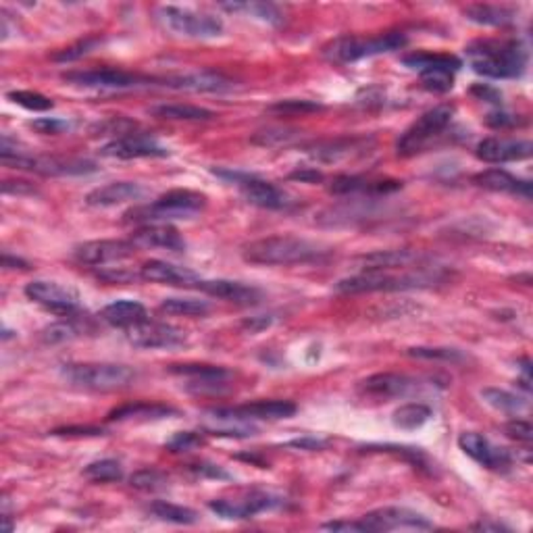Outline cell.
Instances as JSON below:
<instances>
[{"label": "cell", "mask_w": 533, "mask_h": 533, "mask_svg": "<svg viewBox=\"0 0 533 533\" xmlns=\"http://www.w3.org/2000/svg\"><path fill=\"white\" fill-rule=\"evenodd\" d=\"M202 444H205L202 433L179 431V433H175L171 440H167L165 448L170 452H192V451H196V448H200Z\"/></svg>", "instance_id": "obj_47"}, {"label": "cell", "mask_w": 533, "mask_h": 533, "mask_svg": "<svg viewBox=\"0 0 533 533\" xmlns=\"http://www.w3.org/2000/svg\"><path fill=\"white\" fill-rule=\"evenodd\" d=\"M207 207V196L192 190H171L150 205L130 208L123 219L130 223H144V226H157L173 219H190Z\"/></svg>", "instance_id": "obj_4"}, {"label": "cell", "mask_w": 533, "mask_h": 533, "mask_svg": "<svg viewBox=\"0 0 533 533\" xmlns=\"http://www.w3.org/2000/svg\"><path fill=\"white\" fill-rule=\"evenodd\" d=\"M321 528L327 529V531H356V533H363V525H361L359 518H356V521H332V523L321 525Z\"/></svg>", "instance_id": "obj_55"}, {"label": "cell", "mask_w": 533, "mask_h": 533, "mask_svg": "<svg viewBox=\"0 0 533 533\" xmlns=\"http://www.w3.org/2000/svg\"><path fill=\"white\" fill-rule=\"evenodd\" d=\"M3 266H5V269H27V263L21 261V258H15V257L6 255V252H5Z\"/></svg>", "instance_id": "obj_57"}, {"label": "cell", "mask_w": 533, "mask_h": 533, "mask_svg": "<svg viewBox=\"0 0 533 533\" xmlns=\"http://www.w3.org/2000/svg\"><path fill=\"white\" fill-rule=\"evenodd\" d=\"M296 412V404L290 400H257V402L236 406V409L210 411L215 421H279Z\"/></svg>", "instance_id": "obj_13"}, {"label": "cell", "mask_w": 533, "mask_h": 533, "mask_svg": "<svg viewBox=\"0 0 533 533\" xmlns=\"http://www.w3.org/2000/svg\"><path fill=\"white\" fill-rule=\"evenodd\" d=\"M32 130H36L42 136H59L65 130H69V123L57 117H42L30 123Z\"/></svg>", "instance_id": "obj_49"}, {"label": "cell", "mask_w": 533, "mask_h": 533, "mask_svg": "<svg viewBox=\"0 0 533 533\" xmlns=\"http://www.w3.org/2000/svg\"><path fill=\"white\" fill-rule=\"evenodd\" d=\"M98 44H101V38H86V40L77 42V44H73V46H67V48H63V51L54 53L53 54V61L54 63H72V61H77V59L86 57L88 53H92Z\"/></svg>", "instance_id": "obj_45"}, {"label": "cell", "mask_w": 533, "mask_h": 533, "mask_svg": "<svg viewBox=\"0 0 533 533\" xmlns=\"http://www.w3.org/2000/svg\"><path fill=\"white\" fill-rule=\"evenodd\" d=\"M190 471L199 477H219V480H229V475L223 471L221 467L210 465V462H196V465H190Z\"/></svg>", "instance_id": "obj_53"}, {"label": "cell", "mask_w": 533, "mask_h": 533, "mask_svg": "<svg viewBox=\"0 0 533 533\" xmlns=\"http://www.w3.org/2000/svg\"><path fill=\"white\" fill-rule=\"evenodd\" d=\"M430 419H431L430 406L421 402H409L394 411V415H392V423L400 427V430L411 431V430H419V427H423Z\"/></svg>", "instance_id": "obj_35"}, {"label": "cell", "mask_w": 533, "mask_h": 533, "mask_svg": "<svg viewBox=\"0 0 533 533\" xmlns=\"http://www.w3.org/2000/svg\"><path fill=\"white\" fill-rule=\"evenodd\" d=\"M444 277L436 271H427L421 266L419 271L392 276L390 271H361L359 276L340 279L334 290L338 294H371V292H398L415 290V287H431Z\"/></svg>", "instance_id": "obj_3"}, {"label": "cell", "mask_w": 533, "mask_h": 533, "mask_svg": "<svg viewBox=\"0 0 533 533\" xmlns=\"http://www.w3.org/2000/svg\"><path fill=\"white\" fill-rule=\"evenodd\" d=\"M324 107L317 102L311 101H298V98H290V101H279L271 104L269 111L277 115H305V113H315V111H321Z\"/></svg>", "instance_id": "obj_46"}, {"label": "cell", "mask_w": 533, "mask_h": 533, "mask_svg": "<svg viewBox=\"0 0 533 533\" xmlns=\"http://www.w3.org/2000/svg\"><path fill=\"white\" fill-rule=\"evenodd\" d=\"M325 255L327 250L324 247L296 236L261 237V240L250 242L242 248L244 261L252 265H265V266L313 263V261H319V258Z\"/></svg>", "instance_id": "obj_2"}, {"label": "cell", "mask_w": 533, "mask_h": 533, "mask_svg": "<svg viewBox=\"0 0 533 533\" xmlns=\"http://www.w3.org/2000/svg\"><path fill=\"white\" fill-rule=\"evenodd\" d=\"M130 240L136 244L138 248H163L171 252L186 250L184 237L179 236V231L167 226V223H157V226H144L138 231H133Z\"/></svg>", "instance_id": "obj_26"}, {"label": "cell", "mask_w": 533, "mask_h": 533, "mask_svg": "<svg viewBox=\"0 0 533 533\" xmlns=\"http://www.w3.org/2000/svg\"><path fill=\"white\" fill-rule=\"evenodd\" d=\"M409 356H412V359H421V361H444V363H459L465 359V356L454 348H425V346L411 348Z\"/></svg>", "instance_id": "obj_44"}, {"label": "cell", "mask_w": 533, "mask_h": 533, "mask_svg": "<svg viewBox=\"0 0 533 533\" xmlns=\"http://www.w3.org/2000/svg\"><path fill=\"white\" fill-rule=\"evenodd\" d=\"M269 324H271L269 319H252V321H247V324H244V327L250 329V332H257V329H263V327H266Z\"/></svg>", "instance_id": "obj_59"}, {"label": "cell", "mask_w": 533, "mask_h": 533, "mask_svg": "<svg viewBox=\"0 0 533 533\" xmlns=\"http://www.w3.org/2000/svg\"><path fill=\"white\" fill-rule=\"evenodd\" d=\"M290 179L305 181V184H317V181L324 179V173L317 171V170H311V167H305V170L290 173Z\"/></svg>", "instance_id": "obj_54"}, {"label": "cell", "mask_w": 533, "mask_h": 533, "mask_svg": "<svg viewBox=\"0 0 533 533\" xmlns=\"http://www.w3.org/2000/svg\"><path fill=\"white\" fill-rule=\"evenodd\" d=\"M217 175L226 178L229 181L240 188V192L244 194L250 205L261 207V208H269V210H282L292 205L290 196H287L284 190H279L276 184L271 181H265L257 175H248V173H237V171H221L217 170Z\"/></svg>", "instance_id": "obj_11"}, {"label": "cell", "mask_w": 533, "mask_h": 533, "mask_svg": "<svg viewBox=\"0 0 533 533\" xmlns=\"http://www.w3.org/2000/svg\"><path fill=\"white\" fill-rule=\"evenodd\" d=\"M157 17L167 30L184 38H217L223 34V21L208 13H199L181 6H160Z\"/></svg>", "instance_id": "obj_8"}, {"label": "cell", "mask_w": 533, "mask_h": 533, "mask_svg": "<svg viewBox=\"0 0 533 533\" xmlns=\"http://www.w3.org/2000/svg\"><path fill=\"white\" fill-rule=\"evenodd\" d=\"M460 451L471 457L475 462H480L481 467L489 469V471H507L510 467V454L504 448L494 446L488 438H483L481 433L465 431L459 438Z\"/></svg>", "instance_id": "obj_19"}, {"label": "cell", "mask_w": 533, "mask_h": 533, "mask_svg": "<svg viewBox=\"0 0 533 533\" xmlns=\"http://www.w3.org/2000/svg\"><path fill=\"white\" fill-rule=\"evenodd\" d=\"M25 296L34 300L36 305L44 306L46 311L61 315V317H73L80 311V296H77V292L57 282H44V279L30 282L25 286Z\"/></svg>", "instance_id": "obj_12"}, {"label": "cell", "mask_w": 533, "mask_h": 533, "mask_svg": "<svg viewBox=\"0 0 533 533\" xmlns=\"http://www.w3.org/2000/svg\"><path fill=\"white\" fill-rule=\"evenodd\" d=\"M83 477H88V480L94 483H111L121 480L123 469L113 459H102L90 462V465L83 469Z\"/></svg>", "instance_id": "obj_39"}, {"label": "cell", "mask_w": 533, "mask_h": 533, "mask_svg": "<svg viewBox=\"0 0 533 533\" xmlns=\"http://www.w3.org/2000/svg\"><path fill=\"white\" fill-rule=\"evenodd\" d=\"M402 188L396 179H367L359 175H340L329 184V192L338 196L348 194H367V196H385Z\"/></svg>", "instance_id": "obj_25"}, {"label": "cell", "mask_w": 533, "mask_h": 533, "mask_svg": "<svg viewBox=\"0 0 533 533\" xmlns=\"http://www.w3.org/2000/svg\"><path fill=\"white\" fill-rule=\"evenodd\" d=\"M61 375L75 388L92 392H117L136 382V371L117 363H69L63 364Z\"/></svg>", "instance_id": "obj_5"}, {"label": "cell", "mask_w": 533, "mask_h": 533, "mask_svg": "<svg viewBox=\"0 0 533 533\" xmlns=\"http://www.w3.org/2000/svg\"><path fill=\"white\" fill-rule=\"evenodd\" d=\"M473 181L480 188H486V190L521 196V199H525V200L531 199V181L518 179V178H515L513 173H509L504 170L481 171V173L475 175Z\"/></svg>", "instance_id": "obj_28"}, {"label": "cell", "mask_w": 533, "mask_h": 533, "mask_svg": "<svg viewBox=\"0 0 533 533\" xmlns=\"http://www.w3.org/2000/svg\"><path fill=\"white\" fill-rule=\"evenodd\" d=\"M53 436H67V438L104 436V431L98 430V427H65V430H54Z\"/></svg>", "instance_id": "obj_52"}, {"label": "cell", "mask_w": 533, "mask_h": 533, "mask_svg": "<svg viewBox=\"0 0 533 533\" xmlns=\"http://www.w3.org/2000/svg\"><path fill=\"white\" fill-rule=\"evenodd\" d=\"M404 65L415 69L421 75V83L425 90L436 94H444L454 86V73L462 67V63L452 54H431L415 53L404 57Z\"/></svg>", "instance_id": "obj_9"}, {"label": "cell", "mask_w": 533, "mask_h": 533, "mask_svg": "<svg viewBox=\"0 0 533 533\" xmlns=\"http://www.w3.org/2000/svg\"><path fill=\"white\" fill-rule=\"evenodd\" d=\"M160 311L173 317H205L210 311V305L207 300L196 298H165L160 303Z\"/></svg>", "instance_id": "obj_37"}, {"label": "cell", "mask_w": 533, "mask_h": 533, "mask_svg": "<svg viewBox=\"0 0 533 533\" xmlns=\"http://www.w3.org/2000/svg\"><path fill=\"white\" fill-rule=\"evenodd\" d=\"M3 192L13 194V196H34L38 194L36 186L30 184V181L24 179H5L3 181Z\"/></svg>", "instance_id": "obj_51"}, {"label": "cell", "mask_w": 533, "mask_h": 533, "mask_svg": "<svg viewBox=\"0 0 533 533\" xmlns=\"http://www.w3.org/2000/svg\"><path fill=\"white\" fill-rule=\"evenodd\" d=\"M290 446L308 448V451H319L321 446H325V441H319V440H296V441H292Z\"/></svg>", "instance_id": "obj_58"}, {"label": "cell", "mask_w": 533, "mask_h": 533, "mask_svg": "<svg viewBox=\"0 0 533 533\" xmlns=\"http://www.w3.org/2000/svg\"><path fill=\"white\" fill-rule=\"evenodd\" d=\"M223 9L228 11H234V13H240V11H247L248 15L261 19V21H266V24H282L284 21V15L279 13L277 6L273 5H266V3H234V5H221Z\"/></svg>", "instance_id": "obj_41"}, {"label": "cell", "mask_w": 533, "mask_h": 533, "mask_svg": "<svg viewBox=\"0 0 533 533\" xmlns=\"http://www.w3.org/2000/svg\"><path fill=\"white\" fill-rule=\"evenodd\" d=\"M363 525V533L369 531H394V529H431V521H427L423 515L409 509L385 507L371 510L359 518Z\"/></svg>", "instance_id": "obj_14"}, {"label": "cell", "mask_w": 533, "mask_h": 533, "mask_svg": "<svg viewBox=\"0 0 533 533\" xmlns=\"http://www.w3.org/2000/svg\"><path fill=\"white\" fill-rule=\"evenodd\" d=\"M473 72L492 80L518 77L528 65V51L518 40H480L467 48Z\"/></svg>", "instance_id": "obj_1"}, {"label": "cell", "mask_w": 533, "mask_h": 533, "mask_svg": "<svg viewBox=\"0 0 533 533\" xmlns=\"http://www.w3.org/2000/svg\"><path fill=\"white\" fill-rule=\"evenodd\" d=\"M504 431H507V436L510 440L523 441V444H529L531 438H533V427H531V423H529V421H523V419L509 421L507 427H504Z\"/></svg>", "instance_id": "obj_50"}, {"label": "cell", "mask_w": 533, "mask_h": 533, "mask_svg": "<svg viewBox=\"0 0 533 533\" xmlns=\"http://www.w3.org/2000/svg\"><path fill=\"white\" fill-rule=\"evenodd\" d=\"M477 159L483 163H510V160L528 159L531 154V142L528 140H504V138H486L477 144Z\"/></svg>", "instance_id": "obj_22"}, {"label": "cell", "mask_w": 533, "mask_h": 533, "mask_svg": "<svg viewBox=\"0 0 533 533\" xmlns=\"http://www.w3.org/2000/svg\"><path fill=\"white\" fill-rule=\"evenodd\" d=\"M200 292L208 294V296L219 298V300H228V303L234 305H257L261 303L263 294L258 287L242 284V282H234V279H200V284L196 286Z\"/></svg>", "instance_id": "obj_23"}, {"label": "cell", "mask_w": 533, "mask_h": 533, "mask_svg": "<svg viewBox=\"0 0 533 533\" xmlns=\"http://www.w3.org/2000/svg\"><path fill=\"white\" fill-rule=\"evenodd\" d=\"M419 261L421 255L415 250H377L356 258L363 271H392L400 269V266H411Z\"/></svg>", "instance_id": "obj_30"}, {"label": "cell", "mask_w": 533, "mask_h": 533, "mask_svg": "<svg viewBox=\"0 0 533 533\" xmlns=\"http://www.w3.org/2000/svg\"><path fill=\"white\" fill-rule=\"evenodd\" d=\"M298 133L296 131H287V130H266L257 133L255 138H252V142L255 144H263V146H279V144H287L290 140L296 138Z\"/></svg>", "instance_id": "obj_48"}, {"label": "cell", "mask_w": 533, "mask_h": 533, "mask_svg": "<svg viewBox=\"0 0 533 533\" xmlns=\"http://www.w3.org/2000/svg\"><path fill=\"white\" fill-rule=\"evenodd\" d=\"M149 513L159 518V521L175 523V525H194L199 523V513L188 507H179V504H171L165 500H157L149 507Z\"/></svg>", "instance_id": "obj_34"}, {"label": "cell", "mask_w": 533, "mask_h": 533, "mask_svg": "<svg viewBox=\"0 0 533 533\" xmlns=\"http://www.w3.org/2000/svg\"><path fill=\"white\" fill-rule=\"evenodd\" d=\"M150 113L159 119H170V121H210L215 119L213 111L194 107V104H157L150 109Z\"/></svg>", "instance_id": "obj_32"}, {"label": "cell", "mask_w": 533, "mask_h": 533, "mask_svg": "<svg viewBox=\"0 0 533 533\" xmlns=\"http://www.w3.org/2000/svg\"><path fill=\"white\" fill-rule=\"evenodd\" d=\"M473 529H480V531H504L507 528H502V525L498 523H475Z\"/></svg>", "instance_id": "obj_60"}, {"label": "cell", "mask_w": 533, "mask_h": 533, "mask_svg": "<svg viewBox=\"0 0 533 533\" xmlns=\"http://www.w3.org/2000/svg\"><path fill=\"white\" fill-rule=\"evenodd\" d=\"M282 498L276 494L252 489V492H244L234 498H217L208 507L217 517L228 518V521H242V518H252L265 510L282 507Z\"/></svg>", "instance_id": "obj_10"}, {"label": "cell", "mask_w": 533, "mask_h": 533, "mask_svg": "<svg viewBox=\"0 0 533 533\" xmlns=\"http://www.w3.org/2000/svg\"><path fill=\"white\" fill-rule=\"evenodd\" d=\"M175 409L167 404H154V402H133L123 404L119 409L109 412V421H159L165 417L175 415Z\"/></svg>", "instance_id": "obj_31"}, {"label": "cell", "mask_w": 533, "mask_h": 533, "mask_svg": "<svg viewBox=\"0 0 533 533\" xmlns=\"http://www.w3.org/2000/svg\"><path fill=\"white\" fill-rule=\"evenodd\" d=\"M63 80L75 86L83 88H101V90H130L144 86V83L154 80H144V77L133 75L119 69H88V72H69L63 73Z\"/></svg>", "instance_id": "obj_17"}, {"label": "cell", "mask_w": 533, "mask_h": 533, "mask_svg": "<svg viewBox=\"0 0 533 533\" xmlns=\"http://www.w3.org/2000/svg\"><path fill=\"white\" fill-rule=\"evenodd\" d=\"M171 373L192 377V380H229L231 373L226 367L219 364H200V363H188V364H171Z\"/></svg>", "instance_id": "obj_38"}, {"label": "cell", "mask_w": 533, "mask_h": 533, "mask_svg": "<svg viewBox=\"0 0 533 533\" xmlns=\"http://www.w3.org/2000/svg\"><path fill=\"white\" fill-rule=\"evenodd\" d=\"M167 483L170 480L159 469H142V471H136L130 477V486L142 489V492H159V489L167 488Z\"/></svg>", "instance_id": "obj_42"}, {"label": "cell", "mask_w": 533, "mask_h": 533, "mask_svg": "<svg viewBox=\"0 0 533 533\" xmlns=\"http://www.w3.org/2000/svg\"><path fill=\"white\" fill-rule=\"evenodd\" d=\"M465 17L480 25L500 27L510 24V21L515 19V13L507 9V6L498 5H471L465 9Z\"/></svg>", "instance_id": "obj_33"}, {"label": "cell", "mask_w": 533, "mask_h": 533, "mask_svg": "<svg viewBox=\"0 0 533 533\" xmlns=\"http://www.w3.org/2000/svg\"><path fill=\"white\" fill-rule=\"evenodd\" d=\"M6 98L27 111H48V109L54 107V102L51 101V98L40 94V92H32V90H17V92L6 94Z\"/></svg>", "instance_id": "obj_43"}, {"label": "cell", "mask_w": 533, "mask_h": 533, "mask_svg": "<svg viewBox=\"0 0 533 533\" xmlns=\"http://www.w3.org/2000/svg\"><path fill=\"white\" fill-rule=\"evenodd\" d=\"M73 317H65V319L57 321V324L48 325L44 332H42V340L48 342V344H61V342H72L75 338H80L82 325L77 324Z\"/></svg>", "instance_id": "obj_40"}, {"label": "cell", "mask_w": 533, "mask_h": 533, "mask_svg": "<svg viewBox=\"0 0 533 533\" xmlns=\"http://www.w3.org/2000/svg\"><path fill=\"white\" fill-rule=\"evenodd\" d=\"M406 34L402 32H388L382 36L363 38V36H342L324 46V57L329 63H338V65H348V63L377 57V54L394 53L406 46Z\"/></svg>", "instance_id": "obj_6"}, {"label": "cell", "mask_w": 533, "mask_h": 533, "mask_svg": "<svg viewBox=\"0 0 533 533\" xmlns=\"http://www.w3.org/2000/svg\"><path fill=\"white\" fill-rule=\"evenodd\" d=\"M138 247L131 240H92L83 242L73 250L77 263L88 266H102L115 261H123L136 255Z\"/></svg>", "instance_id": "obj_18"}, {"label": "cell", "mask_w": 533, "mask_h": 533, "mask_svg": "<svg viewBox=\"0 0 533 533\" xmlns=\"http://www.w3.org/2000/svg\"><path fill=\"white\" fill-rule=\"evenodd\" d=\"M454 117L452 104H440V107L427 111L404 133L396 140L398 157H412V154L427 149L436 140Z\"/></svg>", "instance_id": "obj_7"}, {"label": "cell", "mask_w": 533, "mask_h": 533, "mask_svg": "<svg viewBox=\"0 0 533 533\" xmlns=\"http://www.w3.org/2000/svg\"><path fill=\"white\" fill-rule=\"evenodd\" d=\"M101 154L102 157H111V159L131 160V159L167 157L170 150H167L165 146H160L152 136L130 131L125 133V136H119L115 140H111L109 144H104L101 149Z\"/></svg>", "instance_id": "obj_15"}, {"label": "cell", "mask_w": 533, "mask_h": 533, "mask_svg": "<svg viewBox=\"0 0 533 533\" xmlns=\"http://www.w3.org/2000/svg\"><path fill=\"white\" fill-rule=\"evenodd\" d=\"M421 383L415 377L402 375V373H375L361 382V390L369 396L377 398H398V396H409L412 392H417Z\"/></svg>", "instance_id": "obj_24"}, {"label": "cell", "mask_w": 533, "mask_h": 533, "mask_svg": "<svg viewBox=\"0 0 533 533\" xmlns=\"http://www.w3.org/2000/svg\"><path fill=\"white\" fill-rule=\"evenodd\" d=\"M140 279L152 284L163 286H178V287H196L200 284V276L186 266L167 263V261H146L140 266Z\"/></svg>", "instance_id": "obj_21"}, {"label": "cell", "mask_w": 533, "mask_h": 533, "mask_svg": "<svg viewBox=\"0 0 533 533\" xmlns=\"http://www.w3.org/2000/svg\"><path fill=\"white\" fill-rule=\"evenodd\" d=\"M481 398L486 400L489 406H494L496 411L509 412V415H517V412L529 409L528 400H523L521 396H517V394H510V392H507V390L486 388V390H481Z\"/></svg>", "instance_id": "obj_36"}, {"label": "cell", "mask_w": 533, "mask_h": 533, "mask_svg": "<svg viewBox=\"0 0 533 533\" xmlns=\"http://www.w3.org/2000/svg\"><path fill=\"white\" fill-rule=\"evenodd\" d=\"M101 319L113 327L130 329L149 321V311L138 300H117V303H111L102 308Z\"/></svg>", "instance_id": "obj_29"}, {"label": "cell", "mask_w": 533, "mask_h": 533, "mask_svg": "<svg viewBox=\"0 0 533 533\" xmlns=\"http://www.w3.org/2000/svg\"><path fill=\"white\" fill-rule=\"evenodd\" d=\"M160 86L171 90H184V92H229L234 90V82L229 77L215 73V72H194V73H181L170 75L160 80Z\"/></svg>", "instance_id": "obj_20"}, {"label": "cell", "mask_w": 533, "mask_h": 533, "mask_svg": "<svg viewBox=\"0 0 533 533\" xmlns=\"http://www.w3.org/2000/svg\"><path fill=\"white\" fill-rule=\"evenodd\" d=\"M473 94H477L481 98V101H488V102H500V94L496 92L494 88H489V86H483V83H480V86H475L473 88Z\"/></svg>", "instance_id": "obj_56"}, {"label": "cell", "mask_w": 533, "mask_h": 533, "mask_svg": "<svg viewBox=\"0 0 533 533\" xmlns=\"http://www.w3.org/2000/svg\"><path fill=\"white\" fill-rule=\"evenodd\" d=\"M144 192V188L136 184V181H111V184L96 188V190L90 192L86 196V205L96 208L117 207L123 205V202L142 199Z\"/></svg>", "instance_id": "obj_27"}, {"label": "cell", "mask_w": 533, "mask_h": 533, "mask_svg": "<svg viewBox=\"0 0 533 533\" xmlns=\"http://www.w3.org/2000/svg\"><path fill=\"white\" fill-rule=\"evenodd\" d=\"M125 338L133 348L157 350V348H173L181 346L186 342V332L170 324H157V321H144L136 327L125 329Z\"/></svg>", "instance_id": "obj_16"}]
</instances>
